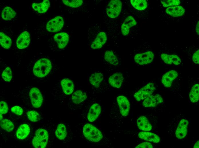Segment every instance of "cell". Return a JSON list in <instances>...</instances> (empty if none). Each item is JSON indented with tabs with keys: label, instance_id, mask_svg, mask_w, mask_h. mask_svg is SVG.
<instances>
[{
	"label": "cell",
	"instance_id": "83f0119b",
	"mask_svg": "<svg viewBox=\"0 0 199 148\" xmlns=\"http://www.w3.org/2000/svg\"><path fill=\"white\" fill-rule=\"evenodd\" d=\"M16 14V12L11 8L7 7L3 10L1 17L4 20H10L14 17Z\"/></svg>",
	"mask_w": 199,
	"mask_h": 148
},
{
	"label": "cell",
	"instance_id": "836d02e7",
	"mask_svg": "<svg viewBox=\"0 0 199 148\" xmlns=\"http://www.w3.org/2000/svg\"><path fill=\"white\" fill-rule=\"evenodd\" d=\"M0 126L2 129L8 132L12 131L14 127L13 123L7 119H4L1 121Z\"/></svg>",
	"mask_w": 199,
	"mask_h": 148
},
{
	"label": "cell",
	"instance_id": "1f68e13d",
	"mask_svg": "<svg viewBox=\"0 0 199 148\" xmlns=\"http://www.w3.org/2000/svg\"><path fill=\"white\" fill-rule=\"evenodd\" d=\"M0 43L1 46L5 49H9L12 44L10 38L2 32L0 33Z\"/></svg>",
	"mask_w": 199,
	"mask_h": 148
},
{
	"label": "cell",
	"instance_id": "e575fe53",
	"mask_svg": "<svg viewBox=\"0 0 199 148\" xmlns=\"http://www.w3.org/2000/svg\"><path fill=\"white\" fill-rule=\"evenodd\" d=\"M62 1L66 5L72 8L78 7L83 3V1L81 0H63Z\"/></svg>",
	"mask_w": 199,
	"mask_h": 148
},
{
	"label": "cell",
	"instance_id": "d6a6232c",
	"mask_svg": "<svg viewBox=\"0 0 199 148\" xmlns=\"http://www.w3.org/2000/svg\"><path fill=\"white\" fill-rule=\"evenodd\" d=\"M130 2L133 7L138 10H144L147 7V3L145 0H131Z\"/></svg>",
	"mask_w": 199,
	"mask_h": 148
},
{
	"label": "cell",
	"instance_id": "60d3db41",
	"mask_svg": "<svg viewBox=\"0 0 199 148\" xmlns=\"http://www.w3.org/2000/svg\"><path fill=\"white\" fill-rule=\"evenodd\" d=\"M135 148H152L153 146L152 144L150 142H145L140 143Z\"/></svg>",
	"mask_w": 199,
	"mask_h": 148
},
{
	"label": "cell",
	"instance_id": "30bf717a",
	"mask_svg": "<svg viewBox=\"0 0 199 148\" xmlns=\"http://www.w3.org/2000/svg\"><path fill=\"white\" fill-rule=\"evenodd\" d=\"M163 101V98L161 95L158 94L151 95L144 99L142 104L146 107H154Z\"/></svg>",
	"mask_w": 199,
	"mask_h": 148
},
{
	"label": "cell",
	"instance_id": "ab89813d",
	"mask_svg": "<svg viewBox=\"0 0 199 148\" xmlns=\"http://www.w3.org/2000/svg\"><path fill=\"white\" fill-rule=\"evenodd\" d=\"M11 111L13 113L19 116L21 115L23 112L22 108L19 106H14L12 107L11 108Z\"/></svg>",
	"mask_w": 199,
	"mask_h": 148
},
{
	"label": "cell",
	"instance_id": "2e32d148",
	"mask_svg": "<svg viewBox=\"0 0 199 148\" xmlns=\"http://www.w3.org/2000/svg\"><path fill=\"white\" fill-rule=\"evenodd\" d=\"M107 38L106 33L102 32L99 33L91 44V48L93 49L101 48L106 43Z\"/></svg>",
	"mask_w": 199,
	"mask_h": 148
},
{
	"label": "cell",
	"instance_id": "3957f363",
	"mask_svg": "<svg viewBox=\"0 0 199 148\" xmlns=\"http://www.w3.org/2000/svg\"><path fill=\"white\" fill-rule=\"evenodd\" d=\"M48 137V134L46 130L42 128L38 129L32 140L33 145L36 148H45L47 143Z\"/></svg>",
	"mask_w": 199,
	"mask_h": 148
},
{
	"label": "cell",
	"instance_id": "ee69618b",
	"mask_svg": "<svg viewBox=\"0 0 199 148\" xmlns=\"http://www.w3.org/2000/svg\"><path fill=\"white\" fill-rule=\"evenodd\" d=\"M199 141H197L193 147L194 148H198L199 147Z\"/></svg>",
	"mask_w": 199,
	"mask_h": 148
},
{
	"label": "cell",
	"instance_id": "74e56055",
	"mask_svg": "<svg viewBox=\"0 0 199 148\" xmlns=\"http://www.w3.org/2000/svg\"><path fill=\"white\" fill-rule=\"evenodd\" d=\"M161 2L163 6L165 7L177 6L180 4V1L178 0H162Z\"/></svg>",
	"mask_w": 199,
	"mask_h": 148
},
{
	"label": "cell",
	"instance_id": "8fae6325",
	"mask_svg": "<svg viewBox=\"0 0 199 148\" xmlns=\"http://www.w3.org/2000/svg\"><path fill=\"white\" fill-rule=\"evenodd\" d=\"M188 120L182 119L180 122L175 131L176 137L179 139L184 138L186 136L187 132Z\"/></svg>",
	"mask_w": 199,
	"mask_h": 148
},
{
	"label": "cell",
	"instance_id": "ba28073f",
	"mask_svg": "<svg viewBox=\"0 0 199 148\" xmlns=\"http://www.w3.org/2000/svg\"><path fill=\"white\" fill-rule=\"evenodd\" d=\"M154 57L153 53L149 51L136 54L134 57V60L135 62L138 64L146 65L151 63Z\"/></svg>",
	"mask_w": 199,
	"mask_h": 148
},
{
	"label": "cell",
	"instance_id": "8d00e7d4",
	"mask_svg": "<svg viewBox=\"0 0 199 148\" xmlns=\"http://www.w3.org/2000/svg\"><path fill=\"white\" fill-rule=\"evenodd\" d=\"M2 77L5 81L9 82L11 81L12 75L11 70L9 67H7L3 71L2 74Z\"/></svg>",
	"mask_w": 199,
	"mask_h": 148
},
{
	"label": "cell",
	"instance_id": "6da1fadb",
	"mask_svg": "<svg viewBox=\"0 0 199 148\" xmlns=\"http://www.w3.org/2000/svg\"><path fill=\"white\" fill-rule=\"evenodd\" d=\"M52 65L50 60L47 58H41L36 62L33 68V72L36 76L43 78L50 71Z\"/></svg>",
	"mask_w": 199,
	"mask_h": 148
},
{
	"label": "cell",
	"instance_id": "8992f818",
	"mask_svg": "<svg viewBox=\"0 0 199 148\" xmlns=\"http://www.w3.org/2000/svg\"><path fill=\"white\" fill-rule=\"evenodd\" d=\"M63 24V18L61 16H57L47 23L46 26V29L50 32H57L60 31L62 28Z\"/></svg>",
	"mask_w": 199,
	"mask_h": 148
},
{
	"label": "cell",
	"instance_id": "cb8c5ba5",
	"mask_svg": "<svg viewBox=\"0 0 199 148\" xmlns=\"http://www.w3.org/2000/svg\"><path fill=\"white\" fill-rule=\"evenodd\" d=\"M161 57L164 63L168 64L171 65L173 63L177 65L179 64L181 62L179 57L175 55L162 54L161 55Z\"/></svg>",
	"mask_w": 199,
	"mask_h": 148
},
{
	"label": "cell",
	"instance_id": "484cf974",
	"mask_svg": "<svg viewBox=\"0 0 199 148\" xmlns=\"http://www.w3.org/2000/svg\"><path fill=\"white\" fill-rule=\"evenodd\" d=\"M32 6L35 11L39 13H43L48 10L50 6V3L48 0H45L40 3H33Z\"/></svg>",
	"mask_w": 199,
	"mask_h": 148
},
{
	"label": "cell",
	"instance_id": "7bdbcfd3",
	"mask_svg": "<svg viewBox=\"0 0 199 148\" xmlns=\"http://www.w3.org/2000/svg\"><path fill=\"white\" fill-rule=\"evenodd\" d=\"M199 21L197 22L196 26V33L197 35H199Z\"/></svg>",
	"mask_w": 199,
	"mask_h": 148
},
{
	"label": "cell",
	"instance_id": "ac0fdd59",
	"mask_svg": "<svg viewBox=\"0 0 199 148\" xmlns=\"http://www.w3.org/2000/svg\"><path fill=\"white\" fill-rule=\"evenodd\" d=\"M123 81V77L122 74L120 72H117L110 76L108 79V82L112 87L119 88L121 87Z\"/></svg>",
	"mask_w": 199,
	"mask_h": 148
},
{
	"label": "cell",
	"instance_id": "b9f144b4",
	"mask_svg": "<svg viewBox=\"0 0 199 148\" xmlns=\"http://www.w3.org/2000/svg\"><path fill=\"white\" fill-rule=\"evenodd\" d=\"M199 50L196 51L193 55L192 60L195 63L199 64Z\"/></svg>",
	"mask_w": 199,
	"mask_h": 148
},
{
	"label": "cell",
	"instance_id": "ffe728a7",
	"mask_svg": "<svg viewBox=\"0 0 199 148\" xmlns=\"http://www.w3.org/2000/svg\"><path fill=\"white\" fill-rule=\"evenodd\" d=\"M138 136L142 139L155 143L159 142L160 140L159 137L157 135L147 131L140 132Z\"/></svg>",
	"mask_w": 199,
	"mask_h": 148
},
{
	"label": "cell",
	"instance_id": "7402d4cb",
	"mask_svg": "<svg viewBox=\"0 0 199 148\" xmlns=\"http://www.w3.org/2000/svg\"><path fill=\"white\" fill-rule=\"evenodd\" d=\"M61 85L63 92L67 95L71 94L74 90L73 82L67 78H64L61 81Z\"/></svg>",
	"mask_w": 199,
	"mask_h": 148
},
{
	"label": "cell",
	"instance_id": "f1b7e54d",
	"mask_svg": "<svg viewBox=\"0 0 199 148\" xmlns=\"http://www.w3.org/2000/svg\"><path fill=\"white\" fill-rule=\"evenodd\" d=\"M105 60L111 65H117L119 63L118 59L112 51H107L104 54Z\"/></svg>",
	"mask_w": 199,
	"mask_h": 148
},
{
	"label": "cell",
	"instance_id": "44dd1931",
	"mask_svg": "<svg viewBox=\"0 0 199 148\" xmlns=\"http://www.w3.org/2000/svg\"><path fill=\"white\" fill-rule=\"evenodd\" d=\"M137 124L138 128L141 130L149 131L152 129V125L144 116H141L138 118Z\"/></svg>",
	"mask_w": 199,
	"mask_h": 148
},
{
	"label": "cell",
	"instance_id": "4316f807",
	"mask_svg": "<svg viewBox=\"0 0 199 148\" xmlns=\"http://www.w3.org/2000/svg\"><path fill=\"white\" fill-rule=\"evenodd\" d=\"M104 78L103 75L100 73H95L92 74L89 77L90 84L95 87H99Z\"/></svg>",
	"mask_w": 199,
	"mask_h": 148
},
{
	"label": "cell",
	"instance_id": "4fadbf2b",
	"mask_svg": "<svg viewBox=\"0 0 199 148\" xmlns=\"http://www.w3.org/2000/svg\"><path fill=\"white\" fill-rule=\"evenodd\" d=\"M178 76L177 72L174 70H171L167 72L162 76L161 81L164 86L166 87H170L173 81Z\"/></svg>",
	"mask_w": 199,
	"mask_h": 148
},
{
	"label": "cell",
	"instance_id": "7a4b0ae2",
	"mask_svg": "<svg viewBox=\"0 0 199 148\" xmlns=\"http://www.w3.org/2000/svg\"><path fill=\"white\" fill-rule=\"evenodd\" d=\"M83 133L88 140L92 142H99L103 137L100 131L91 124H87L84 126Z\"/></svg>",
	"mask_w": 199,
	"mask_h": 148
},
{
	"label": "cell",
	"instance_id": "277c9868",
	"mask_svg": "<svg viewBox=\"0 0 199 148\" xmlns=\"http://www.w3.org/2000/svg\"><path fill=\"white\" fill-rule=\"evenodd\" d=\"M155 89L154 84L149 83L135 93L134 97L137 101H140L152 95Z\"/></svg>",
	"mask_w": 199,
	"mask_h": 148
},
{
	"label": "cell",
	"instance_id": "d4e9b609",
	"mask_svg": "<svg viewBox=\"0 0 199 148\" xmlns=\"http://www.w3.org/2000/svg\"><path fill=\"white\" fill-rule=\"evenodd\" d=\"M30 131V128L28 125L26 124L21 125L16 132V136L20 139H23L26 138L29 135Z\"/></svg>",
	"mask_w": 199,
	"mask_h": 148
},
{
	"label": "cell",
	"instance_id": "603a6c76",
	"mask_svg": "<svg viewBox=\"0 0 199 148\" xmlns=\"http://www.w3.org/2000/svg\"><path fill=\"white\" fill-rule=\"evenodd\" d=\"M166 13L173 17H178L182 16L184 14L185 10L182 6L179 5L170 7L167 8Z\"/></svg>",
	"mask_w": 199,
	"mask_h": 148
},
{
	"label": "cell",
	"instance_id": "9c48e42d",
	"mask_svg": "<svg viewBox=\"0 0 199 148\" xmlns=\"http://www.w3.org/2000/svg\"><path fill=\"white\" fill-rule=\"evenodd\" d=\"M117 101L121 114L126 116L129 114L130 109V103L127 98L123 95L117 97Z\"/></svg>",
	"mask_w": 199,
	"mask_h": 148
},
{
	"label": "cell",
	"instance_id": "7c38bea8",
	"mask_svg": "<svg viewBox=\"0 0 199 148\" xmlns=\"http://www.w3.org/2000/svg\"><path fill=\"white\" fill-rule=\"evenodd\" d=\"M30 40L29 33L26 31L22 32L19 36L16 41L17 47L21 49L25 48L29 44Z\"/></svg>",
	"mask_w": 199,
	"mask_h": 148
},
{
	"label": "cell",
	"instance_id": "f35d334b",
	"mask_svg": "<svg viewBox=\"0 0 199 148\" xmlns=\"http://www.w3.org/2000/svg\"><path fill=\"white\" fill-rule=\"evenodd\" d=\"M8 110V107L7 103L3 101H1L0 102V120L3 118L2 114L7 113Z\"/></svg>",
	"mask_w": 199,
	"mask_h": 148
},
{
	"label": "cell",
	"instance_id": "d6986e66",
	"mask_svg": "<svg viewBox=\"0 0 199 148\" xmlns=\"http://www.w3.org/2000/svg\"><path fill=\"white\" fill-rule=\"evenodd\" d=\"M136 24V22L132 17L129 16L126 18L121 26V32L123 35H127L129 33L130 28Z\"/></svg>",
	"mask_w": 199,
	"mask_h": 148
},
{
	"label": "cell",
	"instance_id": "5b68a950",
	"mask_svg": "<svg viewBox=\"0 0 199 148\" xmlns=\"http://www.w3.org/2000/svg\"><path fill=\"white\" fill-rule=\"evenodd\" d=\"M122 8V4L120 0H111L107 6V14L110 17L115 18L120 14Z\"/></svg>",
	"mask_w": 199,
	"mask_h": 148
},
{
	"label": "cell",
	"instance_id": "e0dca14e",
	"mask_svg": "<svg viewBox=\"0 0 199 148\" xmlns=\"http://www.w3.org/2000/svg\"><path fill=\"white\" fill-rule=\"evenodd\" d=\"M87 97V94L85 92L81 90H77L72 94L70 101L72 104L77 105L85 101Z\"/></svg>",
	"mask_w": 199,
	"mask_h": 148
},
{
	"label": "cell",
	"instance_id": "4dcf8cb0",
	"mask_svg": "<svg viewBox=\"0 0 199 148\" xmlns=\"http://www.w3.org/2000/svg\"><path fill=\"white\" fill-rule=\"evenodd\" d=\"M67 134L66 127L63 124H60L57 126L55 131V135L59 139L61 140L64 139Z\"/></svg>",
	"mask_w": 199,
	"mask_h": 148
},
{
	"label": "cell",
	"instance_id": "52a82bcc",
	"mask_svg": "<svg viewBox=\"0 0 199 148\" xmlns=\"http://www.w3.org/2000/svg\"><path fill=\"white\" fill-rule=\"evenodd\" d=\"M29 96L33 106L35 108L40 107L43 101V98L39 90L36 87L32 88L29 92Z\"/></svg>",
	"mask_w": 199,
	"mask_h": 148
},
{
	"label": "cell",
	"instance_id": "9a60e30c",
	"mask_svg": "<svg viewBox=\"0 0 199 148\" xmlns=\"http://www.w3.org/2000/svg\"><path fill=\"white\" fill-rule=\"evenodd\" d=\"M101 111L100 106L98 104H93L90 107L88 112L87 118L90 122L95 121L98 117Z\"/></svg>",
	"mask_w": 199,
	"mask_h": 148
},
{
	"label": "cell",
	"instance_id": "5bb4252c",
	"mask_svg": "<svg viewBox=\"0 0 199 148\" xmlns=\"http://www.w3.org/2000/svg\"><path fill=\"white\" fill-rule=\"evenodd\" d=\"M54 39L57 43L58 48L62 49L67 45L69 38L67 33L63 32L56 34L54 36Z\"/></svg>",
	"mask_w": 199,
	"mask_h": 148
},
{
	"label": "cell",
	"instance_id": "d590c367",
	"mask_svg": "<svg viewBox=\"0 0 199 148\" xmlns=\"http://www.w3.org/2000/svg\"><path fill=\"white\" fill-rule=\"evenodd\" d=\"M28 119L32 122H36L39 120L40 116L39 114L34 110L29 111L27 113Z\"/></svg>",
	"mask_w": 199,
	"mask_h": 148
},
{
	"label": "cell",
	"instance_id": "f546056e",
	"mask_svg": "<svg viewBox=\"0 0 199 148\" xmlns=\"http://www.w3.org/2000/svg\"><path fill=\"white\" fill-rule=\"evenodd\" d=\"M199 85H194L192 88L189 94V98L191 102L195 103L199 100Z\"/></svg>",
	"mask_w": 199,
	"mask_h": 148
}]
</instances>
